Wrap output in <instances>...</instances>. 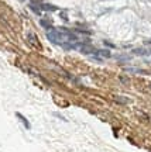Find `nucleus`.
Returning <instances> with one entry per match:
<instances>
[{
    "label": "nucleus",
    "mask_w": 151,
    "mask_h": 152,
    "mask_svg": "<svg viewBox=\"0 0 151 152\" xmlns=\"http://www.w3.org/2000/svg\"><path fill=\"white\" fill-rule=\"evenodd\" d=\"M28 41L31 42L32 47H35V48H41V44L38 42L37 37H35V35H34L32 33H28Z\"/></svg>",
    "instance_id": "obj_1"
},
{
    "label": "nucleus",
    "mask_w": 151,
    "mask_h": 152,
    "mask_svg": "<svg viewBox=\"0 0 151 152\" xmlns=\"http://www.w3.org/2000/svg\"><path fill=\"white\" fill-rule=\"evenodd\" d=\"M114 102H116V103H119V104H129L130 99L124 97V96H114Z\"/></svg>",
    "instance_id": "obj_2"
},
{
    "label": "nucleus",
    "mask_w": 151,
    "mask_h": 152,
    "mask_svg": "<svg viewBox=\"0 0 151 152\" xmlns=\"http://www.w3.org/2000/svg\"><path fill=\"white\" fill-rule=\"evenodd\" d=\"M95 54L99 55V56H103V58H109L110 56V51L109 49H97Z\"/></svg>",
    "instance_id": "obj_3"
},
{
    "label": "nucleus",
    "mask_w": 151,
    "mask_h": 152,
    "mask_svg": "<svg viewBox=\"0 0 151 152\" xmlns=\"http://www.w3.org/2000/svg\"><path fill=\"white\" fill-rule=\"evenodd\" d=\"M81 51L83 52V54H92V52H96V51H95V49L92 48V47L89 45V44H85V45H83V47L81 48Z\"/></svg>",
    "instance_id": "obj_4"
},
{
    "label": "nucleus",
    "mask_w": 151,
    "mask_h": 152,
    "mask_svg": "<svg viewBox=\"0 0 151 152\" xmlns=\"http://www.w3.org/2000/svg\"><path fill=\"white\" fill-rule=\"evenodd\" d=\"M133 54H136V55H147L148 52H147V49H144V48H136V49H133Z\"/></svg>",
    "instance_id": "obj_5"
},
{
    "label": "nucleus",
    "mask_w": 151,
    "mask_h": 152,
    "mask_svg": "<svg viewBox=\"0 0 151 152\" xmlns=\"http://www.w3.org/2000/svg\"><path fill=\"white\" fill-rule=\"evenodd\" d=\"M41 10H57V7L52 4H48V3H45V4H41Z\"/></svg>",
    "instance_id": "obj_6"
},
{
    "label": "nucleus",
    "mask_w": 151,
    "mask_h": 152,
    "mask_svg": "<svg viewBox=\"0 0 151 152\" xmlns=\"http://www.w3.org/2000/svg\"><path fill=\"white\" fill-rule=\"evenodd\" d=\"M40 23H41V26H43L44 28H47V30H49V28H52V27H51V23L47 21V20H41Z\"/></svg>",
    "instance_id": "obj_7"
},
{
    "label": "nucleus",
    "mask_w": 151,
    "mask_h": 152,
    "mask_svg": "<svg viewBox=\"0 0 151 152\" xmlns=\"http://www.w3.org/2000/svg\"><path fill=\"white\" fill-rule=\"evenodd\" d=\"M16 115H17V117H18V118H20V120H21L23 123H24V125H26V127H27V128H30V123H28L27 120H26V118H24V117H23L21 114H18V113H17Z\"/></svg>",
    "instance_id": "obj_8"
},
{
    "label": "nucleus",
    "mask_w": 151,
    "mask_h": 152,
    "mask_svg": "<svg viewBox=\"0 0 151 152\" xmlns=\"http://www.w3.org/2000/svg\"><path fill=\"white\" fill-rule=\"evenodd\" d=\"M120 80L123 82V83H127V82H129L127 80V77H124V76H120Z\"/></svg>",
    "instance_id": "obj_9"
},
{
    "label": "nucleus",
    "mask_w": 151,
    "mask_h": 152,
    "mask_svg": "<svg viewBox=\"0 0 151 152\" xmlns=\"http://www.w3.org/2000/svg\"><path fill=\"white\" fill-rule=\"evenodd\" d=\"M150 89H151V83H150Z\"/></svg>",
    "instance_id": "obj_10"
}]
</instances>
